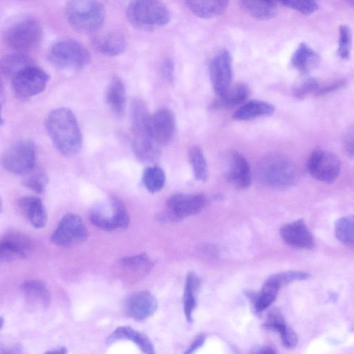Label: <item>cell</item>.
Instances as JSON below:
<instances>
[{
  "instance_id": "6da1fadb",
  "label": "cell",
  "mask_w": 354,
  "mask_h": 354,
  "mask_svg": "<svg viewBox=\"0 0 354 354\" xmlns=\"http://www.w3.org/2000/svg\"><path fill=\"white\" fill-rule=\"evenodd\" d=\"M47 132L56 149L62 155L72 157L82 148L80 128L73 113L66 108H57L48 115Z\"/></svg>"
},
{
  "instance_id": "7a4b0ae2",
  "label": "cell",
  "mask_w": 354,
  "mask_h": 354,
  "mask_svg": "<svg viewBox=\"0 0 354 354\" xmlns=\"http://www.w3.org/2000/svg\"><path fill=\"white\" fill-rule=\"evenodd\" d=\"M131 109L133 153L141 162H154L159 156V145L152 133L151 115L139 100L132 102Z\"/></svg>"
},
{
  "instance_id": "3957f363",
  "label": "cell",
  "mask_w": 354,
  "mask_h": 354,
  "mask_svg": "<svg viewBox=\"0 0 354 354\" xmlns=\"http://www.w3.org/2000/svg\"><path fill=\"white\" fill-rule=\"evenodd\" d=\"M3 39L13 50L24 53L36 48L41 43L43 30L40 23L29 15L12 19L4 28Z\"/></svg>"
},
{
  "instance_id": "277c9868",
  "label": "cell",
  "mask_w": 354,
  "mask_h": 354,
  "mask_svg": "<svg viewBox=\"0 0 354 354\" xmlns=\"http://www.w3.org/2000/svg\"><path fill=\"white\" fill-rule=\"evenodd\" d=\"M65 12L73 28L84 33L99 30L105 17L104 6L99 0H68Z\"/></svg>"
},
{
  "instance_id": "5b68a950",
  "label": "cell",
  "mask_w": 354,
  "mask_h": 354,
  "mask_svg": "<svg viewBox=\"0 0 354 354\" xmlns=\"http://www.w3.org/2000/svg\"><path fill=\"white\" fill-rule=\"evenodd\" d=\"M127 17L135 28L151 30L170 21V12L161 0H134L127 9Z\"/></svg>"
},
{
  "instance_id": "8992f818",
  "label": "cell",
  "mask_w": 354,
  "mask_h": 354,
  "mask_svg": "<svg viewBox=\"0 0 354 354\" xmlns=\"http://www.w3.org/2000/svg\"><path fill=\"white\" fill-rule=\"evenodd\" d=\"M257 174L262 183L274 187H287L297 180L295 165L281 153H271L263 157L258 164Z\"/></svg>"
},
{
  "instance_id": "52a82bcc",
  "label": "cell",
  "mask_w": 354,
  "mask_h": 354,
  "mask_svg": "<svg viewBox=\"0 0 354 354\" xmlns=\"http://www.w3.org/2000/svg\"><path fill=\"white\" fill-rule=\"evenodd\" d=\"M88 217L94 226L106 232L124 230L130 223L124 203L117 197H111L94 205L89 211Z\"/></svg>"
},
{
  "instance_id": "ba28073f",
  "label": "cell",
  "mask_w": 354,
  "mask_h": 354,
  "mask_svg": "<svg viewBox=\"0 0 354 354\" xmlns=\"http://www.w3.org/2000/svg\"><path fill=\"white\" fill-rule=\"evenodd\" d=\"M48 59L55 66L64 70H78L91 62L87 49L73 39H62L53 44L48 52Z\"/></svg>"
},
{
  "instance_id": "9c48e42d",
  "label": "cell",
  "mask_w": 354,
  "mask_h": 354,
  "mask_svg": "<svg viewBox=\"0 0 354 354\" xmlns=\"http://www.w3.org/2000/svg\"><path fill=\"white\" fill-rule=\"evenodd\" d=\"M36 147L34 142L28 139L21 140L10 147L3 154L1 163L9 172L25 174L35 167Z\"/></svg>"
},
{
  "instance_id": "30bf717a",
  "label": "cell",
  "mask_w": 354,
  "mask_h": 354,
  "mask_svg": "<svg viewBox=\"0 0 354 354\" xmlns=\"http://www.w3.org/2000/svg\"><path fill=\"white\" fill-rule=\"evenodd\" d=\"M11 80L15 94L19 98L27 99L45 90L49 76L32 64L19 71Z\"/></svg>"
},
{
  "instance_id": "8fae6325",
  "label": "cell",
  "mask_w": 354,
  "mask_h": 354,
  "mask_svg": "<svg viewBox=\"0 0 354 354\" xmlns=\"http://www.w3.org/2000/svg\"><path fill=\"white\" fill-rule=\"evenodd\" d=\"M88 237V230L81 217L75 214L68 213L59 221L50 236V241L56 245L68 247L82 243Z\"/></svg>"
},
{
  "instance_id": "7c38bea8",
  "label": "cell",
  "mask_w": 354,
  "mask_h": 354,
  "mask_svg": "<svg viewBox=\"0 0 354 354\" xmlns=\"http://www.w3.org/2000/svg\"><path fill=\"white\" fill-rule=\"evenodd\" d=\"M307 169L314 178L331 183L339 175L341 162L334 153L323 149H316L308 158Z\"/></svg>"
},
{
  "instance_id": "4fadbf2b",
  "label": "cell",
  "mask_w": 354,
  "mask_h": 354,
  "mask_svg": "<svg viewBox=\"0 0 354 354\" xmlns=\"http://www.w3.org/2000/svg\"><path fill=\"white\" fill-rule=\"evenodd\" d=\"M32 248L33 243L30 237L17 231H8L0 241V260L10 262L26 259Z\"/></svg>"
},
{
  "instance_id": "5bb4252c",
  "label": "cell",
  "mask_w": 354,
  "mask_h": 354,
  "mask_svg": "<svg viewBox=\"0 0 354 354\" xmlns=\"http://www.w3.org/2000/svg\"><path fill=\"white\" fill-rule=\"evenodd\" d=\"M205 202V197L202 194H174L168 199L167 212L162 217L169 220H180L200 212Z\"/></svg>"
},
{
  "instance_id": "9a60e30c",
  "label": "cell",
  "mask_w": 354,
  "mask_h": 354,
  "mask_svg": "<svg viewBox=\"0 0 354 354\" xmlns=\"http://www.w3.org/2000/svg\"><path fill=\"white\" fill-rule=\"evenodd\" d=\"M210 77L214 92L223 96L231 87L232 80V59L227 50L218 53L209 66Z\"/></svg>"
},
{
  "instance_id": "2e32d148",
  "label": "cell",
  "mask_w": 354,
  "mask_h": 354,
  "mask_svg": "<svg viewBox=\"0 0 354 354\" xmlns=\"http://www.w3.org/2000/svg\"><path fill=\"white\" fill-rule=\"evenodd\" d=\"M156 297L148 290H140L129 295L123 302L126 316L135 320H143L151 316L157 309Z\"/></svg>"
},
{
  "instance_id": "e0dca14e",
  "label": "cell",
  "mask_w": 354,
  "mask_h": 354,
  "mask_svg": "<svg viewBox=\"0 0 354 354\" xmlns=\"http://www.w3.org/2000/svg\"><path fill=\"white\" fill-rule=\"evenodd\" d=\"M151 125L153 137L159 145L168 144L173 138L176 130L175 116L166 108L157 110L151 115Z\"/></svg>"
},
{
  "instance_id": "ac0fdd59",
  "label": "cell",
  "mask_w": 354,
  "mask_h": 354,
  "mask_svg": "<svg viewBox=\"0 0 354 354\" xmlns=\"http://www.w3.org/2000/svg\"><path fill=\"white\" fill-rule=\"evenodd\" d=\"M282 239L289 245L301 249H310L314 246L313 236L302 220H297L283 225L280 230Z\"/></svg>"
},
{
  "instance_id": "d6986e66",
  "label": "cell",
  "mask_w": 354,
  "mask_h": 354,
  "mask_svg": "<svg viewBox=\"0 0 354 354\" xmlns=\"http://www.w3.org/2000/svg\"><path fill=\"white\" fill-rule=\"evenodd\" d=\"M20 289L28 307L32 310H45L50 304V292L46 284L30 279L21 284Z\"/></svg>"
},
{
  "instance_id": "ffe728a7",
  "label": "cell",
  "mask_w": 354,
  "mask_h": 354,
  "mask_svg": "<svg viewBox=\"0 0 354 354\" xmlns=\"http://www.w3.org/2000/svg\"><path fill=\"white\" fill-rule=\"evenodd\" d=\"M227 178L230 183L238 189H246L251 185L250 165L245 157L238 151H233L230 155Z\"/></svg>"
},
{
  "instance_id": "44dd1931",
  "label": "cell",
  "mask_w": 354,
  "mask_h": 354,
  "mask_svg": "<svg viewBox=\"0 0 354 354\" xmlns=\"http://www.w3.org/2000/svg\"><path fill=\"white\" fill-rule=\"evenodd\" d=\"M17 206L22 214L35 228L46 226L47 213L42 201L36 196H24L17 201Z\"/></svg>"
},
{
  "instance_id": "7402d4cb",
  "label": "cell",
  "mask_w": 354,
  "mask_h": 354,
  "mask_svg": "<svg viewBox=\"0 0 354 354\" xmlns=\"http://www.w3.org/2000/svg\"><path fill=\"white\" fill-rule=\"evenodd\" d=\"M120 340L133 342L145 353H154L153 345L148 337L130 326H119L115 328L107 337L106 344H112Z\"/></svg>"
},
{
  "instance_id": "603a6c76",
  "label": "cell",
  "mask_w": 354,
  "mask_h": 354,
  "mask_svg": "<svg viewBox=\"0 0 354 354\" xmlns=\"http://www.w3.org/2000/svg\"><path fill=\"white\" fill-rule=\"evenodd\" d=\"M93 44L94 48L102 55L117 56L125 50L127 41L122 33L111 31L97 36L93 39Z\"/></svg>"
},
{
  "instance_id": "cb8c5ba5",
  "label": "cell",
  "mask_w": 354,
  "mask_h": 354,
  "mask_svg": "<svg viewBox=\"0 0 354 354\" xmlns=\"http://www.w3.org/2000/svg\"><path fill=\"white\" fill-rule=\"evenodd\" d=\"M187 6L196 16L209 19L223 14L229 0H185Z\"/></svg>"
},
{
  "instance_id": "d4e9b609",
  "label": "cell",
  "mask_w": 354,
  "mask_h": 354,
  "mask_svg": "<svg viewBox=\"0 0 354 354\" xmlns=\"http://www.w3.org/2000/svg\"><path fill=\"white\" fill-rule=\"evenodd\" d=\"M106 101L112 112L122 115L126 108V89L121 79L114 77L110 82L106 93Z\"/></svg>"
},
{
  "instance_id": "484cf974",
  "label": "cell",
  "mask_w": 354,
  "mask_h": 354,
  "mask_svg": "<svg viewBox=\"0 0 354 354\" xmlns=\"http://www.w3.org/2000/svg\"><path fill=\"white\" fill-rule=\"evenodd\" d=\"M274 111V106L264 101L250 100L243 104L233 114L237 120H249L262 116H268Z\"/></svg>"
},
{
  "instance_id": "4316f807",
  "label": "cell",
  "mask_w": 354,
  "mask_h": 354,
  "mask_svg": "<svg viewBox=\"0 0 354 354\" xmlns=\"http://www.w3.org/2000/svg\"><path fill=\"white\" fill-rule=\"evenodd\" d=\"M242 8L249 15L259 20L272 18L277 12L276 2L270 0H239Z\"/></svg>"
},
{
  "instance_id": "83f0119b",
  "label": "cell",
  "mask_w": 354,
  "mask_h": 354,
  "mask_svg": "<svg viewBox=\"0 0 354 354\" xmlns=\"http://www.w3.org/2000/svg\"><path fill=\"white\" fill-rule=\"evenodd\" d=\"M119 266L130 275L142 277L153 266V263L145 253L125 257L119 261Z\"/></svg>"
},
{
  "instance_id": "f1b7e54d",
  "label": "cell",
  "mask_w": 354,
  "mask_h": 354,
  "mask_svg": "<svg viewBox=\"0 0 354 354\" xmlns=\"http://www.w3.org/2000/svg\"><path fill=\"white\" fill-rule=\"evenodd\" d=\"M35 64L33 60L24 53H16L4 56L0 62L1 73L7 77L12 78L24 68Z\"/></svg>"
},
{
  "instance_id": "f546056e",
  "label": "cell",
  "mask_w": 354,
  "mask_h": 354,
  "mask_svg": "<svg viewBox=\"0 0 354 354\" xmlns=\"http://www.w3.org/2000/svg\"><path fill=\"white\" fill-rule=\"evenodd\" d=\"M249 95V89L245 84H239L230 89L214 103L215 108H232L243 104Z\"/></svg>"
},
{
  "instance_id": "4dcf8cb0",
  "label": "cell",
  "mask_w": 354,
  "mask_h": 354,
  "mask_svg": "<svg viewBox=\"0 0 354 354\" xmlns=\"http://www.w3.org/2000/svg\"><path fill=\"white\" fill-rule=\"evenodd\" d=\"M318 60L315 52L304 43L299 44L291 58L292 66L301 73L310 71Z\"/></svg>"
},
{
  "instance_id": "1f68e13d",
  "label": "cell",
  "mask_w": 354,
  "mask_h": 354,
  "mask_svg": "<svg viewBox=\"0 0 354 354\" xmlns=\"http://www.w3.org/2000/svg\"><path fill=\"white\" fill-rule=\"evenodd\" d=\"M200 281L196 274L189 272L186 278L183 295V310L187 322L192 321V314L195 308L196 292L199 287Z\"/></svg>"
},
{
  "instance_id": "d6a6232c",
  "label": "cell",
  "mask_w": 354,
  "mask_h": 354,
  "mask_svg": "<svg viewBox=\"0 0 354 354\" xmlns=\"http://www.w3.org/2000/svg\"><path fill=\"white\" fill-rule=\"evenodd\" d=\"M279 288L266 280L259 292L251 297L257 313L268 308L274 301Z\"/></svg>"
},
{
  "instance_id": "836d02e7",
  "label": "cell",
  "mask_w": 354,
  "mask_h": 354,
  "mask_svg": "<svg viewBox=\"0 0 354 354\" xmlns=\"http://www.w3.org/2000/svg\"><path fill=\"white\" fill-rule=\"evenodd\" d=\"M337 239L343 244L354 248V216L339 218L335 225Z\"/></svg>"
},
{
  "instance_id": "e575fe53",
  "label": "cell",
  "mask_w": 354,
  "mask_h": 354,
  "mask_svg": "<svg viewBox=\"0 0 354 354\" xmlns=\"http://www.w3.org/2000/svg\"><path fill=\"white\" fill-rule=\"evenodd\" d=\"M165 171L158 166L147 167L142 174L143 184L151 193L161 190L165 185Z\"/></svg>"
},
{
  "instance_id": "d590c367",
  "label": "cell",
  "mask_w": 354,
  "mask_h": 354,
  "mask_svg": "<svg viewBox=\"0 0 354 354\" xmlns=\"http://www.w3.org/2000/svg\"><path fill=\"white\" fill-rule=\"evenodd\" d=\"M189 160L195 178L200 181L207 178V166L205 156L198 147H192L189 151Z\"/></svg>"
},
{
  "instance_id": "8d00e7d4",
  "label": "cell",
  "mask_w": 354,
  "mask_h": 354,
  "mask_svg": "<svg viewBox=\"0 0 354 354\" xmlns=\"http://www.w3.org/2000/svg\"><path fill=\"white\" fill-rule=\"evenodd\" d=\"M310 277L308 272L303 271H288L273 274L267 280L279 288L294 281L305 280Z\"/></svg>"
},
{
  "instance_id": "74e56055",
  "label": "cell",
  "mask_w": 354,
  "mask_h": 354,
  "mask_svg": "<svg viewBox=\"0 0 354 354\" xmlns=\"http://www.w3.org/2000/svg\"><path fill=\"white\" fill-rule=\"evenodd\" d=\"M263 326L267 329L276 331L280 335L288 328L281 312L277 308H273L269 312Z\"/></svg>"
},
{
  "instance_id": "f35d334b",
  "label": "cell",
  "mask_w": 354,
  "mask_h": 354,
  "mask_svg": "<svg viewBox=\"0 0 354 354\" xmlns=\"http://www.w3.org/2000/svg\"><path fill=\"white\" fill-rule=\"evenodd\" d=\"M23 183L28 189L41 194L44 191L48 183V177L44 171H36L27 176Z\"/></svg>"
},
{
  "instance_id": "ab89813d",
  "label": "cell",
  "mask_w": 354,
  "mask_h": 354,
  "mask_svg": "<svg viewBox=\"0 0 354 354\" xmlns=\"http://www.w3.org/2000/svg\"><path fill=\"white\" fill-rule=\"evenodd\" d=\"M339 32L337 55L343 59H348L350 56L351 47V32L350 28L346 25H342L339 27Z\"/></svg>"
},
{
  "instance_id": "60d3db41",
  "label": "cell",
  "mask_w": 354,
  "mask_h": 354,
  "mask_svg": "<svg viewBox=\"0 0 354 354\" xmlns=\"http://www.w3.org/2000/svg\"><path fill=\"white\" fill-rule=\"evenodd\" d=\"M284 6L294 9L304 15H311L318 9L314 0H277Z\"/></svg>"
},
{
  "instance_id": "b9f144b4",
  "label": "cell",
  "mask_w": 354,
  "mask_h": 354,
  "mask_svg": "<svg viewBox=\"0 0 354 354\" xmlns=\"http://www.w3.org/2000/svg\"><path fill=\"white\" fill-rule=\"evenodd\" d=\"M319 89L317 81L313 77H308L299 84L293 88V95L297 99H303L309 93L315 92Z\"/></svg>"
},
{
  "instance_id": "7bdbcfd3",
  "label": "cell",
  "mask_w": 354,
  "mask_h": 354,
  "mask_svg": "<svg viewBox=\"0 0 354 354\" xmlns=\"http://www.w3.org/2000/svg\"><path fill=\"white\" fill-rule=\"evenodd\" d=\"M343 145L347 156L354 160V124L351 125L346 131L343 139Z\"/></svg>"
},
{
  "instance_id": "ee69618b",
  "label": "cell",
  "mask_w": 354,
  "mask_h": 354,
  "mask_svg": "<svg viewBox=\"0 0 354 354\" xmlns=\"http://www.w3.org/2000/svg\"><path fill=\"white\" fill-rule=\"evenodd\" d=\"M280 336L282 344L286 348H293L297 343L296 333L289 327Z\"/></svg>"
},
{
  "instance_id": "f6af8a7d",
  "label": "cell",
  "mask_w": 354,
  "mask_h": 354,
  "mask_svg": "<svg viewBox=\"0 0 354 354\" xmlns=\"http://www.w3.org/2000/svg\"><path fill=\"white\" fill-rule=\"evenodd\" d=\"M174 63L171 59L166 60L162 67V73L163 76L169 81L173 79Z\"/></svg>"
},
{
  "instance_id": "bcb514c9",
  "label": "cell",
  "mask_w": 354,
  "mask_h": 354,
  "mask_svg": "<svg viewBox=\"0 0 354 354\" xmlns=\"http://www.w3.org/2000/svg\"><path fill=\"white\" fill-rule=\"evenodd\" d=\"M205 338L206 337L203 334L198 335L185 351V353L190 354L195 352L204 344Z\"/></svg>"
},
{
  "instance_id": "7dc6e473",
  "label": "cell",
  "mask_w": 354,
  "mask_h": 354,
  "mask_svg": "<svg viewBox=\"0 0 354 354\" xmlns=\"http://www.w3.org/2000/svg\"><path fill=\"white\" fill-rule=\"evenodd\" d=\"M344 82H339L332 85L319 88L315 92L317 95H322L331 91H335L344 85Z\"/></svg>"
},
{
  "instance_id": "c3c4849f",
  "label": "cell",
  "mask_w": 354,
  "mask_h": 354,
  "mask_svg": "<svg viewBox=\"0 0 354 354\" xmlns=\"http://www.w3.org/2000/svg\"><path fill=\"white\" fill-rule=\"evenodd\" d=\"M22 353V347L19 344H14L9 346L1 347V354H17Z\"/></svg>"
},
{
  "instance_id": "681fc988",
  "label": "cell",
  "mask_w": 354,
  "mask_h": 354,
  "mask_svg": "<svg viewBox=\"0 0 354 354\" xmlns=\"http://www.w3.org/2000/svg\"><path fill=\"white\" fill-rule=\"evenodd\" d=\"M275 351L273 348L265 346L259 347L254 349V351H252L254 353H260V354H272L275 353Z\"/></svg>"
},
{
  "instance_id": "f907efd6",
  "label": "cell",
  "mask_w": 354,
  "mask_h": 354,
  "mask_svg": "<svg viewBox=\"0 0 354 354\" xmlns=\"http://www.w3.org/2000/svg\"><path fill=\"white\" fill-rule=\"evenodd\" d=\"M67 353V349L65 346H57L56 348L48 350L46 352L47 354H65Z\"/></svg>"
},
{
  "instance_id": "816d5d0a",
  "label": "cell",
  "mask_w": 354,
  "mask_h": 354,
  "mask_svg": "<svg viewBox=\"0 0 354 354\" xmlns=\"http://www.w3.org/2000/svg\"><path fill=\"white\" fill-rule=\"evenodd\" d=\"M344 1H345L349 5L354 7V0H344Z\"/></svg>"
},
{
  "instance_id": "f5cc1de1",
  "label": "cell",
  "mask_w": 354,
  "mask_h": 354,
  "mask_svg": "<svg viewBox=\"0 0 354 354\" xmlns=\"http://www.w3.org/2000/svg\"><path fill=\"white\" fill-rule=\"evenodd\" d=\"M0 322H1V329L3 326V319L2 317L0 319Z\"/></svg>"
}]
</instances>
